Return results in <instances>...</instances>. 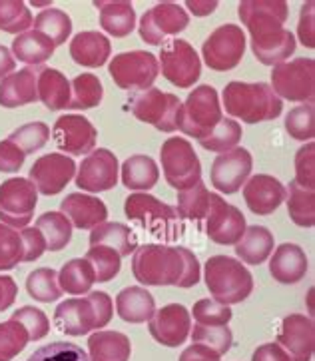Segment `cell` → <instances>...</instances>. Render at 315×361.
Masks as SVG:
<instances>
[{
  "label": "cell",
  "instance_id": "6da1fadb",
  "mask_svg": "<svg viewBox=\"0 0 315 361\" xmlns=\"http://www.w3.org/2000/svg\"><path fill=\"white\" fill-rule=\"evenodd\" d=\"M237 14L252 38V52L264 66L288 62L295 52V36L283 28L288 20V2L283 0H244Z\"/></svg>",
  "mask_w": 315,
  "mask_h": 361
},
{
  "label": "cell",
  "instance_id": "7a4b0ae2",
  "mask_svg": "<svg viewBox=\"0 0 315 361\" xmlns=\"http://www.w3.org/2000/svg\"><path fill=\"white\" fill-rule=\"evenodd\" d=\"M223 106L230 116L240 118L245 124L276 120L283 110L281 98L266 82H230L223 88Z\"/></svg>",
  "mask_w": 315,
  "mask_h": 361
},
{
  "label": "cell",
  "instance_id": "3957f363",
  "mask_svg": "<svg viewBox=\"0 0 315 361\" xmlns=\"http://www.w3.org/2000/svg\"><path fill=\"white\" fill-rule=\"evenodd\" d=\"M132 274L142 286H178L184 276V256L180 247L144 244L134 252Z\"/></svg>",
  "mask_w": 315,
  "mask_h": 361
},
{
  "label": "cell",
  "instance_id": "277c9868",
  "mask_svg": "<svg viewBox=\"0 0 315 361\" xmlns=\"http://www.w3.org/2000/svg\"><path fill=\"white\" fill-rule=\"evenodd\" d=\"M206 288L223 305L242 303L254 291V278L242 262L230 256H214L206 262Z\"/></svg>",
  "mask_w": 315,
  "mask_h": 361
},
{
  "label": "cell",
  "instance_id": "5b68a950",
  "mask_svg": "<svg viewBox=\"0 0 315 361\" xmlns=\"http://www.w3.org/2000/svg\"><path fill=\"white\" fill-rule=\"evenodd\" d=\"M222 106L216 88L210 84H202L187 94L186 100L180 104L175 116V130H180L190 138L204 140L222 122Z\"/></svg>",
  "mask_w": 315,
  "mask_h": 361
},
{
  "label": "cell",
  "instance_id": "8992f818",
  "mask_svg": "<svg viewBox=\"0 0 315 361\" xmlns=\"http://www.w3.org/2000/svg\"><path fill=\"white\" fill-rule=\"evenodd\" d=\"M166 182L182 192L202 182V164L194 146L186 138H168L160 150Z\"/></svg>",
  "mask_w": 315,
  "mask_h": 361
},
{
  "label": "cell",
  "instance_id": "52a82bcc",
  "mask_svg": "<svg viewBox=\"0 0 315 361\" xmlns=\"http://www.w3.org/2000/svg\"><path fill=\"white\" fill-rule=\"evenodd\" d=\"M108 72L118 88L128 92H140L152 88V84L160 74V64L152 52L132 50L122 52L110 60Z\"/></svg>",
  "mask_w": 315,
  "mask_h": 361
},
{
  "label": "cell",
  "instance_id": "ba28073f",
  "mask_svg": "<svg viewBox=\"0 0 315 361\" xmlns=\"http://www.w3.org/2000/svg\"><path fill=\"white\" fill-rule=\"evenodd\" d=\"M271 90L278 98L290 102H314L315 96V60L295 59L273 66Z\"/></svg>",
  "mask_w": 315,
  "mask_h": 361
},
{
  "label": "cell",
  "instance_id": "9c48e42d",
  "mask_svg": "<svg viewBox=\"0 0 315 361\" xmlns=\"http://www.w3.org/2000/svg\"><path fill=\"white\" fill-rule=\"evenodd\" d=\"M180 104L182 102L175 94L162 92L160 88L154 86L140 92H130L128 98V108L134 116L166 134L175 130V116Z\"/></svg>",
  "mask_w": 315,
  "mask_h": 361
},
{
  "label": "cell",
  "instance_id": "30bf717a",
  "mask_svg": "<svg viewBox=\"0 0 315 361\" xmlns=\"http://www.w3.org/2000/svg\"><path fill=\"white\" fill-rule=\"evenodd\" d=\"M38 204V190L28 178H11L0 186V224L23 230L28 228Z\"/></svg>",
  "mask_w": 315,
  "mask_h": 361
},
{
  "label": "cell",
  "instance_id": "8fae6325",
  "mask_svg": "<svg viewBox=\"0 0 315 361\" xmlns=\"http://www.w3.org/2000/svg\"><path fill=\"white\" fill-rule=\"evenodd\" d=\"M245 54V35L242 26L223 24L211 32L202 44V59L208 68L226 72L235 68Z\"/></svg>",
  "mask_w": 315,
  "mask_h": 361
},
{
  "label": "cell",
  "instance_id": "7c38bea8",
  "mask_svg": "<svg viewBox=\"0 0 315 361\" xmlns=\"http://www.w3.org/2000/svg\"><path fill=\"white\" fill-rule=\"evenodd\" d=\"M158 64H160L163 78L172 82L178 88H192L202 74L198 52L187 40H182V38H172L163 42Z\"/></svg>",
  "mask_w": 315,
  "mask_h": 361
},
{
  "label": "cell",
  "instance_id": "4fadbf2b",
  "mask_svg": "<svg viewBox=\"0 0 315 361\" xmlns=\"http://www.w3.org/2000/svg\"><path fill=\"white\" fill-rule=\"evenodd\" d=\"M190 24V16L184 6L175 2H160L140 18L138 32L144 42L152 47H162L168 36L184 32Z\"/></svg>",
  "mask_w": 315,
  "mask_h": 361
},
{
  "label": "cell",
  "instance_id": "5bb4252c",
  "mask_svg": "<svg viewBox=\"0 0 315 361\" xmlns=\"http://www.w3.org/2000/svg\"><path fill=\"white\" fill-rule=\"evenodd\" d=\"M206 233L211 242L220 245H235L245 232V218L232 204H228L220 194L210 192V206L206 214Z\"/></svg>",
  "mask_w": 315,
  "mask_h": 361
},
{
  "label": "cell",
  "instance_id": "9a60e30c",
  "mask_svg": "<svg viewBox=\"0 0 315 361\" xmlns=\"http://www.w3.org/2000/svg\"><path fill=\"white\" fill-rule=\"evenodd\" d=\"M118 172H120V164L116 156L108 148H98L82 160L74 178H76V186L82 192L100 194L116 186Z\"/></svg>",
  "mask_w": 315,
  "mask_h": 361
},
{
  "label": "cell",
  "instance_id": "2e32d148",
  "mask_svg": "<svg viewBox=\"0 0 315 361\" xmlns=\"http://www.w3.org/2000/svg\"><path fill=\"white\" fill-rule=\"evenodd\" d=\"M76 176V162L66 154H47L38 158L30 172L28 180L44 196H56L68 186L72 178Z\"/></svg>",
  "mask_w": 315,
  "mask_h": 361
},
{
  "label": "cell",
  "instance_id": "e0dca14e",
  "mask_svg": "<svg viewBox=\"0 0 315 361\" xmlns=\"http://www.w3.org/2000/svg\"><path fill=\"white\" fill-rule=\"evenodd\" d=\"M124 212L130 220L140 224L142 228L150 230L152 233L170 232L175 220H178L175 208L163 204L146 192L130 194L124 202Z\"/></svg>",
  "mask_w": 315,
  "mask_h": 361
},
{
  "label": "cell",
  "instance_id": "ac0fdd59",
  "mask_svg": "<svg viewBox=\"0 0 315 361\" xmlns=\"http://www.w3.org/2000/svg\"><path fill=\"white\" fill-rule=\"evenodd\" d=\"M52 138H54V144L62 154H70V156L86 154L88 156L96 146L98 132L86 116L66 114V116H60L54 122Z\"/></svg>",
  "mask_w": 315,
  "mask_h": 361
},
{
  "label": "cell",
  "instance_id": "d6986e66",
  "mask_svg": "<svg viewBox=\"0 0 315 361\" xmlns=\"http://www.w3.org/2000/svg\"><path fill=\"white\" fill-rule=\"evenodd\" d=\"M254 168V158L245 148H234L218 154L211 164V184L218 192L235 194L247 182Z\"/></svg>",
  "mask_w": 315,
  "mask_h": 361
},
{
  "label": "cell",
  "instance_id": "ffe728a7",
  "mask_svg": "<svg viewBox=\"0 0 315 361\" xmlns=\"http://www.w3.org/2000/svg\"><path fill=\"white\" fill-rule=\"evenodd\" d=\"M148 329L158 343L166 348H178L190 336L192 315L182 303H168L162 310H156L148 322Z\"/></svg>",
  "mask_w": 315,
  "mask_h": 361
},
{
  "label": "cell",
  "instance_id": "44dd1931",
  "mask_svg": "<svg viewBox=\"0 0 315 361\" xmlns=\"http://www.w3.org/2000/svg\"><path fill=\"white\" fill-rule=\"evenodd\" d=\"M278 345H281L292 361H311L315 348V329L311 317L290 314L281 319L278 331Z\"/></svg>",
  "mask_w": 315,
  "mask_h": 361
},
{
  "label": "cell",
  "instance_id": "7402d4cb",
  "mask_svg": "<svg viewBox=\"0 0 315 361\" xmlns=\"http://www.w3.org/2000/svg\"><path fill=\"white\" fill-rule=\"evenodd\" d=\"M244 200L254 214L269 216L285 202V186L273 176L256 174L244 184Z\"/></svg>",
  "mask_w": 315,
  "mask_h": 361
},
{
  "label": "cell",
  "instance_id": "603a6c76",
  "mask_svg": "<svg viewBox=\"0 0 315 361\" xmlns=\"http://www.w3.org/2000/svg\"><path fill=\"white\" fill-rule=\"evenodd\" d=\"M54 326L72 338H80L92 329H100L94 305L88 298H72L60 303L54 312Z\"/></svg>",
  "mask_w": 315,
  "mask_h": 361
},
{
  "label": "cell",
  "instance_id": "cb8c5ba5",
  "mask_svg": "<svg viewBox=\"0 0 315 361\" xmlns=\"http://www.w3.org/2000/svg\"><path fill=\"white\" fill-rule=\"evenodd\" d=\"M60 212L70 220L72 228L92 230L108 218V208L100 198L72 192L60 202Z\"/></svg>",
  "mask_w": 315,
  "mask_h": 361
},
{
  "label": "cell",
  "instance_id": "d4e9b609",
  "mask_svg": "<svg viewBox=\"0 0 315 361\" xmlns=\"http://www.w3.org/2000/svg\"><path fill=\"white\" fill-rule=\"evenodd\" d=\"M307 269H309L307 256L297 244H281L280 247H276V252H271L269 274L280 283L292 286L302 281Z\"/></svg>",
  "mask_w": 315,
  "mask_h": 361
},
{
  "label": "cell",
  "instance_id": "484cf974",
  "mask_svg": "<svg viewBox=\"0 0 315 361\" xmlns=\"http://www.w3.org/2000/svg\"><path fill=\"white\" fill-rule=\"evenodd\" d=\"M36 78H38V72L30 66L18 72H12L6 78H2L0 80V106L2 108H20V106L36 102L38 100Z\"/></svg>",
  "mask_w": 315,
  "mask_h": 361
},
{
  "label": "cell",
  "instance_id": "4316f807",
  "mask_svg": "<svg viewBox=\"0 0 315 361\" xmlns=\"http://www.w3.org/2000/svg\"><path fill=\"white\" fill-rule=\"evenodd\" d=\"M112 54V44L102 32H78L70 42V56L76 64L86 68H100L104 66Z\"/></svg>",
  "mask_w": 315,
  "mask_h": 361
},
{
  "label": "cell",
  "instance_id": "83f0119b",
  "mask_svg": "<svg viewBox=\"0 0 315 361\" xmlns=\"http://www.w3.org/2000/svg\"><path fill=\"white\" fill-rule=\"evenodd\" d=\"M94 6L100 11V26L114 38H124L136 28V11L128 0H98Z\"/></svg>",
  "mask_w": 315,
  "mask_h": 361
},
{
  "label": "cell",
  "instance_id": "f1b7e54d",
  "mask_svg": "<svg viewBox=\"0 0 315 361\" xmlns=\"http://www.w3.org/2000/svg\"><path fill=\"white\" fill-rule=\"evenodd\" d=\"M36 92H38V100L50 112L68 110L70 106V80L56 68H42L38 72Z\"/></svg>",
  "mask_w": 315,
  "mask_h": 361
},
{
  "label": "cell",
  "instance_id": "f546056e",
  "mask_svg": "<svg viewBox=\"0 0 315 361\" xmlns=\"http://www.w3.org/2000/svg\"><path fill=\"white\" fill-rule=\"evenodd\" d=\"M116 312L128 324L150 322V317L156 314L154 295L146 288H142V286L124 288L116 295Z\"/></svg>",
  "mask_w": 315,
  "mask_h": 361
},
{
  "label": "cell",
  "instance_id": "4dcf8cb0",
  "mask_svg": "<svg viewBox=\"0 0 315 361\" xmlns=\"http://www.w3.org/2000/svg\"><path fill=\"white\" fill-rule=\"evenodd\" d=\"M132 343L128 336L120 331L98 329L88 339V360L90 361H130Z\"/></svg>",
  "mask_w": 315,
  "mask_h": 361
},
{
  "label": "cell",
  "instance_id": "1f68e13d",
  "mask_svg": "<svg viewBox=\"0 0 315 361\" xmlns=\"http://www.w3.org/2000/svg\"><path fill=\"white\" fill-rule=\"evenodd\" d=\"M54 48L56 47L52 44V40L48 36H44L42 32H38V30L32 28V30H26V32L18 35L12 40L11 52L14 60L24 62L30 68H35V66H40L47 60L52 59Z\"/></svg>",
  "mask_w": 315,
  "mask_h": 361
},
{
  "label": "cell",
  "instance_id": "d6a6232c",
  "mask_svg": "<svg viewBox=\"0 0 315 361\" xmlns=\"http://www.w3.org/2000/svg\"><path fill=\"white\" fill-rule=\"evenodd\" d=\"M90 245H108L122 257L130 256L138 247V235L130 226L120 221H102L90 230Z\"/></svg>",
  "mask_w": 315,
  "mask_h": 361
},
{
  "label": "cell",
  "instance_id": "836d02e7",
  "mask_svg": "<svg viewBox=\"0 0 315 361\" xmlns=\"http://www.w3.org/2000/svg\"><path fill=\"white\" fill-rule=\"evenodd\" d=\"M273 252V233L264 226H249L245 228L242 240L235 244V256L247 266L264 264Z\"/></svg>",
  "mask_w": 315,
  "mask_h": 361
},
{
  "label": "cell",
  "instance_id": "e575fe53",
  "mask_svg": "<svg viewBox=\"0 0 315 361\" xmlns=\"http://www.w3.org/2000/svg\"><path fill=\"white\" fill-rule=\"evenodd\" d=\"M120 172H122V184L134 192H148L160 180L158 164L154 162L150 156H144V154L130 156L128 160L122 164Z\"/></svg>",
  "mask_w": 315,
  "mask_h": 361
},
{
  "label": "cell",
  "instance_id": "d590c367",
  "mask_svg": "<svg viewBox=\"0 0 315 361\" xmlns=\"http://www.w3.org/2000/svg\"><path fill=\"white\" fill-rule=\"evenodd\" d=\"M96 283V274L90 262L84 257H76L66 262L58 271V286L60 290L70 293V295H84L90 293L92 286Z\"/></svg>",
  "mask_w": 315,
  "mask_h": 361
},
{
  "label": "cell",
  "instance_id": "8d00e7d4",
  "mask_svg": "<svg viewBox=\"0 0 315 361\" xmlns=\"http://www.w3.org/2000/svg\"><path fill=\"white\" fill-rule=\"evenodd\" d=\"M285 204L290 218L299 228H314L315 224V194L314 190H305L295 180L285 188Z\"/></svg>",
  "mask_w": 315,
  "mask_h": 361
},
{
  "label": "cell",
  "instance_id": "74e56055",
  "mask_svg": "<svg viewBox=\"0 0 315 361\" xmlns=\"http://www.w3.org/2000/svg\"><path fill=\"white\" fill-rule=\"evenodd\" d=\"M38 232L44 235L47 250L50 252H60L72 240V224L62 212H44L35 226Z\"/></svg>",
  "mask_w": 315,
  "mask_h": 361
},
{
  "label": "cell",
  "instance_id": "f35d334b",
  "mask_svg": "<svg viewBox=\"0 0 315 361\" xmlns=\"http://www.w3.org/2000/svg\"><path fill=\"white\" fill-rule=\"evenodd\" d=\"M104 98V86L96 74H80L70 82V106L68 110H90L100 106Z\"/></svg>",
  "mask_w": 315,
  "mask_h": 361
},
{
  "label": "cell",
  "instance_id": "ab89813d",
  "mask_svg": "<svg viewBox=\"0 0 315 361\" xmlns=\"http://www.w3.org/2000/svg\"><path fill=\"white\" fill-rule=\"evenodd\" d=\"M32 26H35V30L48 36L54 47L64 44L72 35V18L60 8H50V6L44 8L36 16Z\"/></svg>",
  "mask_w": 315,
  "mask_h": 361
},
{
  "label": "cell",
  "instance_id": "60d3db41",
  "mask_svg": "<svg viewBox=\"0 0 315 361\" xmlns=\"http://www.w3.org/2000/svg\"><path fill=\"white\" fill-rule=\"evenodd\" d=\"M208 206H210V190L204 182L178 192L175 214L182 220H204L208 214Z\"/></svg>",
  "mask_w": 315,
  "mask_h": 361
},
{
  "label": "cell",
  "instance_id": "b9f144b4",
  "mask_svg": "<svg viewBox=\"0 0 315 361\" xmlns=\"http://www.w3.org/2000/svg\"><path fill=\"white\" fill-rule=\"evenodd\" d=\"M26 291L40 303H52L62 298L58 286V271L52 268H38L26 278Z\"/></svg>",
  "mask_w": 315,
  "mask_h": 361
},
{
  "label": "cell",
  "instance_id": "7bdbcfd3",
  "mask_svg": "<svg viewBox=\"0 0 315 361\" xmlns=\"http://www.w3.org/2000/svg\"><path fill=\"white\" fill-rule=\"evenodd\" d=\"M84 259L90 262L98 283L114 280L120 274V268H122V256L108 245H90Z\"/></svg>",
  "mask_w": 315,
  "mask_h": 361
},
{
  "label": "cell",
  "instance_id": "ee69618b",
  "mask_svg": "<svg viewBox=\"0 0 315 361\" xmlns=\"http://www.w3.org/2000/svg\"><path fill=\"white\" fill-rule=\"evenodd\" d=\"M244 132H242V126L232 120V118H222V122L211 130L210 136H206L204 140H198L202 148L210 152H218V154H223V152H230L237 148V144L242 140Z\"/></svg>",
  "mask_w": 315,
  "mask_h": 361
},
{
  "label": "cell",
  "instance_id": "f6af8a7d",
  "mask_svg": "<svg viewBox=\"0 0 315 361\" xmlns=\"http://www.w3.org/2000/svg\"><path fill=\"white\" fill-rule=\"evenodd\" d=\"M35 23L32 12L20 0H0V30L8 35H23Z\"/></svg>",
  "mask_w": 315,
  "mask_h": 361
},
{
  "label": "cell",
  "instance_id": "bcb514c9",
  "mask_svg": "<svg viewBox=\"0 0 315 361\" xmlns=\"http://www.w3.org/2000/svg\"><path fill=\"white\" fill-rule=\"evenodd\" d=\"M285 132L293 140L311 142L315 134V108L314 102L295 106L285 116Z\"/></svg>",
  "mask_w": 315,
  "mask_h": 361
},
{
  "label": "cell",
  "instance_id": "7dc6e473",
  "mask_svg": "<svg viewBox=\"0 0 315 361\" xmlns=\"http://www.w3.org/2000/svg\"><path fill=\"white\" fill-rule=\"evenodd\" d=\"M190 334H192V341L194 343H202V345L210 348L220 357L226 355L228 351L232 350V345H234V334H232V329L228 326L211 327L196 324L194 329H190Z\"/></svg>",
  "mask_w": 315,
  "mask_h": 361
},
{
  "label": "cell",
  "instance_id": "c3c4849f",
  "mask_svg": "<svg viewBox=\"0 0 315 361\" xmlns=\"http://www.w3.org/2000/svg\"><path fill=\"white\" fill-rule=\"evenodd\" d=\"M48 138H50V128L44 122H28L8 136V140L14 142L24 152V156L42 150L47 146Z\"/></svg>",
  "mask_w": 315,
  "mask_h": 361
},
{
  "label": "cell",
  "instance_id": "681fc988",
  "mask_svg": "<svg viewBox=\"0 0 315 361\" xmlns=\"http://www.w3.org/2000/svg\"><path fill=\"white\" fill-rule=\"evenodd\" d=\"M24 262L23 235L18 230L0 224V271L14 269Z\"/></svg>",
  "mask_w": 315,
  "mask_h": 361
},
{
  "label": "cell",
  "instance_id": "f907efd6",
  "mask_svg": "<svg viewBox=\"0 0 315 361\" xmlns=\"http://www.w3.org/2000/svg\"><path fill=\"white\" fill-rule=\"evenodd\" d=\"M28 334L18 322L8 319L0 324V361L14 360L28 345Z\"/></svg>",
  "mask_w": 315,
  "mask_h": 361
},
{
  "label": "cell",
  "instance_id": "816d5d0a",
  "mask_svg": "<svg viewBox=\"0 0 315 361\" xmlns=\"http://www.w3.org/2000/svg\"><path fill=\"white\" fill-rule=\"evenodd\" d=\"M190 315H194L196 324H199V326L220 327L228 326L232 322L234 312H232L230 305L218 303L216 300H199V302L194 303Z\"/></svg>",
  "mask_w": 315,
  "mask_h": 361
},
{
  "label": "cell",
  "instance_id": "f5cc1de1",
  "mask_svg": "<svg viewBox=\"0 0 315 361\" xmlns=\"http://www.w3.org/2000/svg\"><path fill=\"white\" fill-rule=\"evenodd\" d=\"M11 319L18 322L26 329L30 341L47 338L48 331H50V322H48L47 314L38 307H32V305H23L20 310H16L11 315Z\"/></svg>",
  "mask_w": 315,
  "mask_h": 361
},
{
  "label": "cell",
  "instance_id": "db71d44e",
  "mask_svg": "<svg viewBox=\"0 0 315 361\" xmlns=\"http://www.w3.org/2000/svg\"><path fill=\"white\" fill-rule=\"evenodd\" d=\"M26 361H90L88 353L76 343L68 341H54L36 350Z\"/></svg>",
  "mask_w": 315,
  "mask_h": 361
},
{
  "label": "cell",
  "instance_id": "11a10c76",
  "mask_svg": "<svg viewBox=\"0 0 315 361\" xmlns=\"http://www.w3.org/2000/svg\"><path fill=\"white\" fill-rule=\"evenodd\" d=\"M295 182L305 190H315V144L307 142L295 154Z\"/></svg>",
  "mask_w": 315,
  "mask_h": 361
},
{
  "label": "cell",
  "instance_id": "9f6ffc18",
  "mask_svg": "<svg viewBox=\"0 0 315 361\" xmlns=\"http://www.w3.org/2000/svg\"><path fill=\"white\" fill-rule=\"evenodd\" d=\"M24 152L11 142L8 138L6 140H0V172L4 174H12V172H18L24 166Z\"/></svg>",
  "mask_w": 315,
  "mask_h": 361
},
{
  "label": "cell",
  "instance_id": "6f0895ef",
  "mask_svg": "<svg viewBox=\"0 0 315 361\" xmlns=\"http://www.w3.org/2000/svg\"><path fill=\"white\" fill-rule=\"evenodd\" d=\"M20 235H23L24 244V262H35L38 257H42V254L47 252L44 235L36 228H23Z\"/></svg>",
  "mask_w": 315,
  "mask_h": 361
},
{
  "label": "cell",
  "instance_id": "680465c9",
  "mask_svg": "<svg viewBox=\"0 0 315 361\" xmlns=\"http://www.w3.org/2000/svg\"><path fill=\"white\" fill-rule=\"evenodd\" d=\"M314 8L315 4L309 0L307 4L302 6V14H299V24H297V36L299 42L307 48H315V30H314Z\"/></svg>",
  "mask_w": 315,
  "mask_h": 361
},
{
  "label": "cell",
  "instance_id": "91938a15",
  "mask_svg": "<svg viewBox=\"0 0 315 361\" xmlns=\"http://www.w3.org/2000/svg\"><path fill=\"white\" fill-rule=\"evenodd\" d=\"M182 256H184V276L178 283V288H194L199 281V262L194 256V252H190L187 247H180Z\"/></svg>",
  "mask_w": 315,
  "mask_h": 361
},
{
  "label": "cell",
  "instance_id": "94428289",
  "mask_svg": "<svg viewBox=\"0 0 315 361\" xmlns=\"http://www.w3.org/2000/svg\"><path fill=\"white\" fill-rule=\"evenodd\" d=\"M252 361H292L290 355L285 353V350L278 345V343H264L259 345L254 355H252Z\"/></svg>",
  "mask_w": 315,
  "mask_h": 361
},
{
  "label": "cell",
  "instance_id": "6125c7cd",
  "mask_svg": "<svg viewBox=\"0 0 315 361\" xmlns=\"http://www.w3.org/2000/svg\"><path fill=\"white\" fill-rule=\"evenodd\" d=\"M180 361H220V355L202 343H192L190 348L182 351Z\"/></svg>",
  "mask_w": 315,
  "mask_h": 361
},
{
  "label": "cell",
  "instance_id": "be15d7a7",
  "mask_svg": "<svg viewBox=\"0 0 315 361\" xmlns=\"http://www.w3.org/2000/svg\"><path fill=\"white\" fill-rule=\"evenodd\" d=\"M18 288L11 276H0V312L8 310L14 300H16Z\"/></svg>",
  "mask_w": 315,
  "mask_h": 361
},
{
  "label": "cell",
  "instance_id": "e7e4bbea",
  "mask_svg": "<svg viewBox=\"0 0 315 361\" xmlns=\"http://www.w3.org/2000/svg\"><path fill=\"white\" fill-rule=\"evenodd\" d=\"M14 68H16V60L12 56L11 48L0 44V80L6 78L8 74H12Z\"/></svg>",
  "mask_w": 315,
  "mask_h": 361
},
{
  "label": "cell",
  "instance_id": "03108f58",
  "mask_svg": "<svg viewBox=\"0 0 315 361\" xmlns=\"http://www.w3.org/2000/svg\"><path fill=\"white\" fill-rule=\"evenodd\" d=\"M186 6L196 16H208V14H211L218 8V2H187Z\"/></svg>",
  "mask_w": 315,
  "mask_h": 361
}]
</instances>
